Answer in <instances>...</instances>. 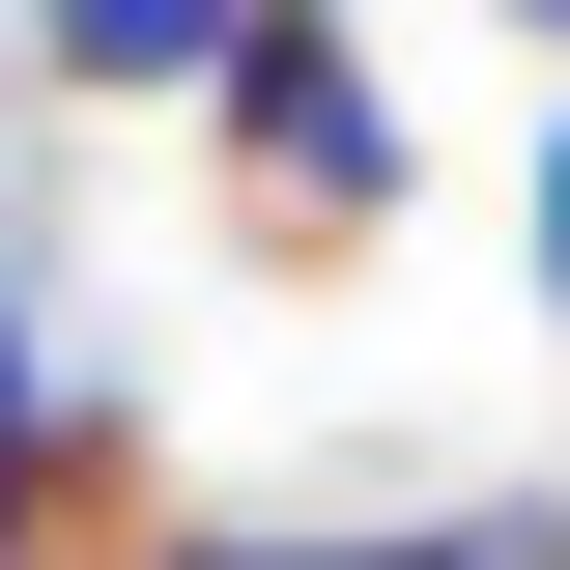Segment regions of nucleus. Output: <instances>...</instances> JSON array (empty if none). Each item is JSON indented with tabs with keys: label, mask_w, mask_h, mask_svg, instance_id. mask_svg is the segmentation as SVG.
<instances>
[{
	"label": "nucleus",
	"mask_w": 570,
	"mask_h": 570,
	"mask_svg": "<svg viewBox=\"0 0 570 570\" xmlns=\"http://www.w3.org/2000/svg\"><path fill=\"white\" fill-rule=\"evenodd\" d=\"M200 171H228V257H285V285H371V257H400L428 142H400V58H371V0H257V29H228Z\"/></svg>",
	"instance_id": "f257e3e1"
},
{
	"label": "nucleus",
	"mask_w": 570,
	"mask_h": 570,
	"mask_svg": "<svg viewBox=\"0 0 570 570\" xmlns=\"http://www.w3.org/2000/svg\"><path fill=\"white\" fill-rule=\"evenodd\" d=\"M228 29H257V0H29V86H58V115H200Z\"/></svg>",
	"instance_id": "f03ea898"
},
{
	"label": "nucleus",
	"mask_w": 570,
	"mask_h": 570,
	"mask_svg": "<svg viewBox=\"0 0 570 570\" xmlns=\"http://www.w3.org/2000/svg\"><path fill=\"white\" fill-rule=\"evenodd\" d=\"M343 570H570V485H428V513H343Z\"/></svg>",
	"instance_id": "7ed1b4c3"
},
{
	"label": "nucleus",
	"mask_w": 570,
	"mask_h": 570,
	"mask_svg": "<svg viewBox=\"0 0 570 570\" xmlns=\"http://www.w3.org/2000/svg\"><path fill=\"white\" fill-rule=\"evenodd\" d=\"M142 570H343V542H285V513H171Z\"/></svg>",
	"instance_id": "20e7f679"
},
{
	"label": "nucleus",
	"mask_w": 570,
	"mask_h": 570,
	"mask_svg": "<svg viewBox=\"0 0 570 570\" xmlns=\"http://www.w3.org/2000/svg\"><path fill=\"white\" fill-rule=\"evenodd\" d=\"M513 228H542V314H570V86H542V171H513Z\"/></svg>",
	"instance_id": "39448f33"
},
{
	"label": "nucleus",
	"mask_w": 570,
	"mask_h": 570,
	"mask_svg": "<svg viewBox=\"0 0 570 570\" xmlns=\"http://www.w3.org/2000/svg\"><path fill=\"white\" fill-rule=\"evenodd\" d=\"M29 400H58V343H29V257H0V428H29Z\"/></svg>",
	"instance_id": "423d86ee"
},
{
	"label": "nucleus",
	"mask_w": 570,
	"mask_h": 570,
	"mask_svg": "<svg viewBox=\"0 0 570 570\" xmlns=\"http://www.w3.org/2000/svg\"><path fill=\"white\" fill-rule=\"evenodd\" d=\"M513 58H542V86H570V0H513Z\"/></svg>",
	"instance_id": "0eeeda50"
},
{
	"label": "nucleus",
	"mask_w": 570,
	"mask_h": 570,
	"mask_svg": "<svg viewBox=\"0 0 570 570\" xmlns=\"http://www.w3.org/2000/svg\"><path fill=\"white\" fill-rule=\"evenodd\" d=\"M0 570H29V542H0Z\"/></svg>",
	"instance_id": "6e6552de"
}]
</instances>
